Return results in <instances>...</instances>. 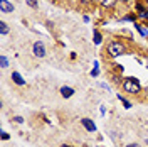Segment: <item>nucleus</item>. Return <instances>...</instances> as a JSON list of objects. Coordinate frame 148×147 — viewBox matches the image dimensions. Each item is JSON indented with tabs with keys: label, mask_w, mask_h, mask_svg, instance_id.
<instances>
[{
	"label": "nucleus",
	"mask_w": 148,
	"mask_h": 147,
	"mask_svg": "<svg viewBox=\"0 0 148 147\" xmlns=\"http://www.w3.org/2000/svg\"><path fill=\"white\" fill-rule=\"evenodd\" d=\"M83 2H84V3H91L92 0H83Z\"/></svg>",
	"instance_id": "18"
},
{
	"label": "nucleus",
	"mask_w": 148,
	"mask_h": 147,
	"mask_svg": "<svg viewBox=\"0 0 148 147\" xmlns=\"http://www.w3.org/2000/svg\"><path fill=\"white\" fill-rule=\"evenodd\" d=\"M0 64H2V68H3V69L9 66V59H7V56H3V54L0 56Z\"/></svg>",
	"instance_id": "13"
},
{
	"label": "nucleus",
	"mask_w": 148,
	"mask_h": 147,
	"mask_svg": "<svg viewBox=\"0 0 148 147\" xmlns=\"http://www.w3.org/2000/svg\"><path fill=\"white\" fill-rule=\"evenodd\" d=\"M25 2H27V5H30V7H34V9H36L37 5H39V2H37V0H25Z\"/></svg>",
	"instance_id": "14"
},
{
	"label": "nucleus",
	"mask_w": 148,
	"mask_h": 147,
	"mask_svg": "<svg viewBox=\"0 0 148 147\" xmlns=\"http://www.w3.org/2000/svg\"><path fill=\"white\" fill-rule=\"evenodd\" d=\"M81 125H83L88 132H91V134H92V132H96V125H94V122H92L91 119H88V117L81 119Z\"/></svg>",
	"instance_id": "4"
},
{
	"label": "nucleus",
	"mask_w": 148,
	"mask_h": 147,
	"mask_svg": "<svg viewBox=\"0 0 148 147\" xmlns=\"http://www.w3.org/2000/svg\"><path fill=\"white\" fill-rule=\"evenodd\" d=\"M126 147H140V146H138V144H128Z\"/></svg>",
	"instance_id": "17"
},
{
	"label": "nucleus",
	"mask_w": 148,
	"mask_h": 147,
	"mask_svg": "<svg viewBox=\"0 0 148 147\" xmlns=\"http://www.w3.org/2000/svg\"><path fill=\"white\" fill-rule=\"evenodd\" d=\"M118 100H120L121 103H123V105H125V108H131V103H130V101L126 100V98H125V96H121V95H118Z\"/></svg>",
	"instance_id": "9"
},
{
	"label": "nucleus",
	"mask_w": 148,
	"mask_h": 147,
	"mask_svg": "<svg viewBox=\"0 0 148 147\" xmlns=\"http://www.w3.org/2000/svg\"><path fill=\"white\" fill-rule=\"evenodd\" d=\"M2 139H3V140H7V139H10V135L7 134V132H5V130H2Z\"/></svg>",
	"instance_id": "16"
},
{
	"label": "nucleus",
	"mask_w": 148,
	"mask_h": 147,
	"mask_svg": "<svg viewBox=\"0 0 148 147\" xmlns=\"http://www.w3.org/2000/svg\"><path fill=\"white\" fill-rule=\"evenodd\" d=\"M103 36L99 34V31H94V44H101Z\"/></svg>",
	"instance_id": "11"
},
{
	"label": "nucleus",
	"mask_w": 148,
	"mask_h": 147,
	"mask_svg": "<svg viewBox=\"0 0 148 147\" xmlns=\"http://www.w3.org/2000/svg\"><path fill=\"white\" fill-rule=\"evenodd\" d=\"M121 2H128V0H121Z\"/></svg>",
	"instance_id": "20"
},
{
	"label": "nucleus",
	"mask_w": 148,
	"mask_h": 147,
	"mask_svg": "<svg viewBox=\"0 0 148 147\" xmlns=\"http://www.w3.org/2000/svg\"><path fill=\"white\" fill-rule=\"evenodd\" d=\"M61 95H62L64 98H71L74 95V88H71V86H62V88H61Z\"/></svg>",
	"instance_id": "7"
},
{
	"label": "nucleus",
	"mask_w": 148,
	"mask_h": 147,
	"mask_svg": "<svg viewBox=\"0 0 148 147\" xmlns=\"http://www.w3.org/2000/svg\"><path fill=\"white\" fill-rule=\"evenodd\" d=\"M32 53H34L36 58H44L46 56V46H44V42L42 41H36L34 46H32Z\"/></svg>",
	"instance_id": "3"
},
{
	"label": "nucleus",
	"mask_w": 148,
	"mask_h": 147,
	"mask_svg": "<svg viewBox=\"0 0 148 147\" xmlns=\"http://www.w3.org/2000/svg\"><path fill=\"white\" fill-rule=\"evenodd\" d=\"M9 26H7V24H5V22H0V34H2V36H5V34H9Z\"/></svg>",
	"instance_id": "8"
},
{
	"label": "nucleus",
	"mask_w": 148,
	"mask_h": 147,
	"mask_svg": "<svg viewBox=\"0 0 148 147\" xmlns=\"http://www.w3.org/2000/svg\"><path fill=\"white\" fill-rule=\"evenodd\" d=\"M99 2H101L103 7H113L116 3V0H99Z\"/></svg>",
	"instance_id": "10"
},
{
	"label": "nucleus",
	"mask_w": 148,
	"mask_h": 147,
	"mask_svg": "<svg viewBox=\"0 0 148 147\" xmlns=\"http://www.w3.org/2000/svg\"><path fill=\"white\" fill-rule=\"evenodd\" d=\"M125 51H126V47H125V44L120 42V41H111L110 44H108V47H106V53H108L111 58H118V56H121Z\"/></svg>",
	"instance_id": "2"
},
{
	"label": "nucleus",
	"mask_w": 148,
	"mask_h": 147,
	"mask_svg": "<svg viewBox=\"0 0 148 147\" xmlns=\"http://www.w3.org/2000/svg\"><path fill=\"white\" fill-rule=\"evenodd\" d=\"M123 90L126 93H140L141 92V85H140V81L136 80V78H125L123 80Z\"/></svg>",
	"instance_id": "1"
},
{
	"label": "nucleus",
	"mask_w": 148,
	"mask_h": 147,
	"mask_svg": "<svg viewBox=\"0 0 148 147\" xmlns=\"http://www.w3.org/2000/svg\"><path fill=\"white\" fill-rule=\"evenodd\" d=\"M14 122H15V123H22V122H24V119H22V117H14Z\"/></svg>",
	"instance_id": "15"
},
{
	"label": "nucleus",
	"mask_w": 148,
	"mask_h": 147,
	"mask_svg": "<svg viewBox=\"0 0 148 147\" xmlns=\"http://www.w3.org/2000/svg\"><path fill=\"white\" fill-rule=\"evenodd\" d=\"M12 81L15 83V85H18V86H24V85H25V80H24V78H22V74L17 73V71H14V73H12Z\"/></svg>",
	"instance_id": "6"
},
{
	"label": "nucleus",
	"mask_w": 148,
	"mask_h": 147,
	"mask_svg": "<svg viewBox=\"0 0 148 147\" xmlns=\"http://www.w3.org/2000/svg\"><path fill=\"white\" fill-rule=\"evenodd\" d=\"M62 147H73V146H66V144H64V146H62Z\"/></svg>",
	"instance_id": "19"
},
{
	"label": "nucleus",
	"mask_w": 148,
	"mask_h": 147,
	"mask_svg": "<svg viewBox=\"0 0 148 147\" xmlns=\"http://www.w3.org/2000/svg\"><path fill=\"white\" fill-rule=\"evenodd\" d=\"M136 29L140 31V34H141L143 37H148V29H145L143 26H140V24H136Z\"/></svg>",
	"instance_id": "12"
},
{
	"label": "nucleus",
	"mask_w": 148,
	"mask_h": 147,
	"mask_svg": "<svg viewBox=\"0 0 148 147\" xmlns=\"http://www.w3.org/2000/svg\"><path fill=\"white\" fill-rule=\"evenodd\" d=\"M0 12L2 14H10V12H14V5L9 0H0Z\"/></svg>",
	"instance_id": "5"
}]
</instances>
